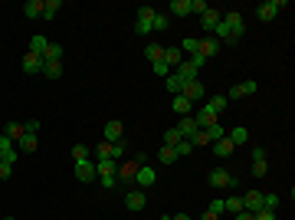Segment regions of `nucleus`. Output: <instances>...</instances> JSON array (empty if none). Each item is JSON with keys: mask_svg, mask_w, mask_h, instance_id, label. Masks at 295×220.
<instances>
[{"mask_svg": "<svg viewBox=\"0 0 295 220\" xmlns=\"http://www.w3.org/2000/svg\"><path fill=\"white\" fill-rule=\"evenodd\" d=\"M236 184H240V177H233L227 168H213V171H210V188H216V191H236Z\"/></svg>", "mask_w": 295, "mask_h": 220, "instance_id": "1", "label": "nucleus"}, {"mask_svg": "<svg viewBox=\"0 0 295 220\" xmlns=\"http://www.w3.org/2000/svg\"><path fill=\"white\" fill-rule=\"evenodd\" d=\"M285 7H289L285 0H266V4L256 7V17H259V20H276V13L285 10Z\"/></svg>", "mask_w": 295, "mask_h": 220, "instance_id": "2", "label": "nucleus"}, {"mask_svg": "<svg viewBox=\"0 0 295 220\" xmlns=\"http://www.w3.org/2000/svg\"><path fill=\"white\" fill-rule=\"evenodd\" d=\"M95 161H76V181L79 184H89V181H95Z\"/></svg>", "mask_w": 295, "mask_h": 220, "instance_id": "3", "label": "nucleus"}, {"mask_svg": "<svg viewBox=\"0 0 295 220\" xmlns=\"http://www.w3.org/2000/svg\"><path fill=\"white\" fill-rule=\"evenodd\" d=\"M180 95H184V99H191V102H197V99H203V95H207V86H203L200 79H191V82H184Z\"/></svg>", "mask_w": 295, "mask_h": 220, "instance_id": "4", "label": "nucleus"}, {"mask_svg": "<svg viewBox=\"0 0 295 220\" xmlns=\"http://www.w3.org/2000/svg\"><path fill=\"white\" fill-rule=\"evenodd\" d=\"M144 204H148V194L141 188H135V191L125 194V207H128V210H144Z\"/></svg>", "mask_w": 295, "mask_h": 220, "instance_id": "5", "label": "nucleus"}, {"mask_svg": "<svg viewBox=\"0 0 295 220\" xmlns=\"http://www.w3.org/2000/svg\"><path fill=\"white\" fill-rule=\"evenodd\" d=\"M256 89H259L256 82H252V79H246V82H240V86H233V89L227 92V102H236V99H243V95H252Z\"/></svg>", "mask_w": 295, "mask_h": 220, "instance_id": "6", "label": "nucleus"}, {"mask_svg": "<svg viewBox=\"0 0 295 220\" xmlns=\"http://www.w3.org/2000/svg\"><path fill=\"white\" fill-rule=\"evenodd\" d=\"M154 181H158V171H154V168H148V164H144V168H138V174H135V184H138L141 191L154 188Z\"/></svg>", "mask_w": 295, "mask_h": 220, "instance_id": "7", "label": "nucleus"}, {"mask_svg": "<svg viewBox=\"0 0 295 220\" xmlns=\"http://www.w3.org/2000/svg\"><path fill=\"white\" fill-rule=\"evenodd\" d=\"M223 20H227V26H230V33H233V36H236V40H240V36H243V33H246V23H243V17H240V13H236V10H230V13H223Z\"/></svg>", "mask_w": 295, "mask_h": 220, "instance_id": "8", "label": "nucleus"}, {"mask_svg": "<svg viewBox=\"0 0 295 220\" xmlns=\"http://www.w3.org/2000/svg\"><path fill=\"white\" fill-rule=\"evenodd\" d=\"M243 210H246V214L263 210V194H259V191H246V194H243Z\"/></svg>", "mask_w": 295, "mask_h": 220, "instance_id": "9", "label": "nucleus"}, {"mask_svg": "<svg viewBox=\"0 0 295 220\" xmlns=\"http://www.w3.org/2000/svg\"><path fill=\"white\" fill-rule=\"evenodd\" d=\"M135 174H138V164H135V161H125V164H118V171H115L118 184H131V181H135Z\"/></svg>", "mask_w": 295, "mask_h": 220, "instance_id": "10", "label": "nucleus"}, {"mask_svg": "<svg viewBox=\"0 0 295 220\" xmlns=\"http://www.w3.org/2000/svg\"><path fill=\"white\" fill-rule=\"evenodd\" d=\"M40 148V138L33 132H23V138L17 141V151H23V155H33V151Z\"/></svg>", "mask_w": 295, "mask_h": 220, "instance_id": "11", "label": "nucleus"}, {"mask_svg": "<svg viewBox=\"0 0 295 220\" xmlns=\"http://www.w3.org/2000/svg\"><path fill=\"white\" fill-rule=\"evenodd\" d=\"M194 122H197V128H207V125H213V122H216V112L207 105V102H203V108L194 115Z\"/></svg>", "mask_w": 295, "mask_h": 220, "instance_id": "12", "label": "nucleus"}, {"mask_svg": "<svg viewBox=\"0 0 295 220\" xmlns=\"http://www.w3.org/2000/svg\"><path fill=\"white\" fill-rule=\"evenodd\" d=\"M180 132V138H194L197 132H200V128H197V122H194V115H184V119H180V125H174Z\"/></svg>", "mask_w": 295, "mask_h": 220, "instance_id": "13", "label": "nucleus"}, {"mask_svg": "<svg viewBox=\"0 0 295 220\" xmlns=\"http://www.w3.org/2000/svg\"><path fill=\"white\" fill-rule=\"evenodd\" d=\"M23 72H26V76L43 72V56H36V53H26V56H23Z\"/></svg>", "mask_w": 295, "mask_h": 220, "instance_id": "14", "label": "nucleus"}, {"mask_svg": "<svg viewBox=\"0 0 295 220\" xmlns=\"http://www.w3.org/2000/svg\"><path fill=\"white\" fill-rule=\"evenodd\" d=\"M197 53H200V56H203V59H207V63H210V59H213L216 53H220V43H216V40H200V46H197Z\"/></svg>", "mask_w": 295, "mask_h": 220, "instance_id": "15", "label": "nucleus"}, {"mask_svg": "<svg viewBox=\"0 0 295 220\" xmlns=\"http://www.w3.org/2000/svg\"><path fill=\"white\" fill-rule=\"evenodd\" d=\"M220 17H223V13L210 7V10H207V13H203V17H200V26H203V30H207V33H213V30H216V23H220Z\"/></svg>", "mask_w": 295, "mask_h": 220, "instance_id": "16", "label": "nucleus"}, {"mask_svg": "<svg viewBox=\"0 0 295 220\" xmlns=\"http://www.w3.org/2000/svg\"><path fill=\"white\" fill-rule=\"evenodd\" d=\"M167 13H171V17H187V13H191V0H171V4H167Z\"/></svg>", "mask_w": 295, "mask_h": 220, "instance_id": "17", "label": "nucleus"}, {"mask_svg": "<svg viewBox=\"0 0 295 220\" xmlns=\"http://www.w3.org/2000/svg\"><path fill=\"white\" fill-rule=\"evenodd\" d=\"M164 63L174 66V69L184 63V53H180V46H167V50H164Z\"/></svg>", "mask_w": 295, "mask_h": 220, "instance_id": "18", "label": "nucleus"}, {"mask_svg": "<svg viewBox=\"0 0 295 220\" xmlns=\"http://www.w3.org/2000/svg\"><path fill=\"white\" fill-rule=\"evenodd\" d=\"M197 72H200V69H194V66L187 63V59H184V63L177 66V69H174V76H177L180 82H191V79H197Z\"/></svg>", "mask_w": 295, "mask_h": 220, "instance_id": "19", "label": "nucleus"}, {"mask_svg": "<svg viewBox=\"0 0 295 220\" xmlns=\"http://www.w3.org/2000/svg\"><path fill=\"white\" fill-rule=\"evenodd\" d=\"M227 138L233 141V148H236V145H243V141H249V128L236 125V128H230V132H227Z\"/></svg>", "mask_w": 295, "mask_h": 220, "instance_id": "20", "label": "nucleus"}, {"mask_svg": "<svg viewBox=\"0 0 295 220\" xmlns=\"http://www.w3.org/2000/svg\"><path fill=\"white\" fill-rule=\"evenodd\" d=\"M118 171V161H112V158H102V161H95V174L105 177V174H115Z\"/></svg>", "mask_w": 295, "mask_h": 220, "instance_id": "21", "label": "nucleus"}, {"mask_svg": "<svg viewBox=\"0 0 295 220\" xmlns=\"http://www.w3.org/2000/svg\"><path fill=\"white\" fill-rule=\"evenodd\" d=\"M105 141H122V122H105Z\"/></svg>", "mask_w": 295, "mask_h": 220, "instance_id": "22", "label": "nucleus"}, {"mask_svg": "<svg viewBox=\"0 0 295 220\" xmlns=\"http://www.w3.org/2000/svg\"><path fill=\"white\" fill-rule=\"evenodd\" d=\"M23 13H26V20H36V17H43V0H26Z\"/></svg>", "mask_w": 295, "mask_h": 220, "instance_id": "23", "label": "nucleus"}, {"mask_svg": "<svg viewBox=\"0 0 295 220\" xmlns=\"http://www.w3.org/2000/svg\"><path fill=\"white\" fill-rule=\"evenodd\" d=\"M46 46H49L46 36H30V46H26V53H36V56H43Z\"/></svg>", "mask_w": 295, "mask_h": 220, "instance_id": "24", "label": "nucleus"}, {"mask_svg": "<svg viewBox=\"0 0 295 220\" xmlns=\"http://www.w3.org/2000/svg\"><path fill=\"white\" fill-rule=\"evenodd\" d=\"M213 155H216V158H230V155H233V141H230V138L213 141Z\"/></svg>", "mask_w": 295, "mask_h": 220, "instance_id": "25", "label": "nucleus"}, {"mask_svg": "<svg viewBox=\"0 0 295 220\" xmlns=\"http://www.w3.org/2000/svg\"><path fill=\"white\" fill-rule=\"evenodd\" d=\"M4 135L7 138L13 141V145H17L20 138H23V125H20V122H7V128H4Z\"/></svg>", "mask_w": 295, "mask_h": 220, "instance_id": "26", "label": "nucleus"}, {"mask_svg": "<svg viewBox=\"0 0 295 220\" xmlns=\"http://www.w3.org/2000/svg\"><path fill=\"white\" fill-rule=\"evenodd\" d=\"M203 132H207L210 145H213V141H220V138H227V128H223L220 122H213V125H207V128H203Z\"/></svg>", "mask_w": 295, "mask_h": 220, "instance_id": "27", "label": "nucleus"}, {"mask_svg": "<svg viewBox=\"0 0 295 220\" xmlns=\"http://www.w3.org/2000/svg\"><path fill=\"white\" fill-rule=\"evenodd\" d=\"M174 112H177V115H191L194 112V102L184 99V95H174Z\"/></svg>", "mask_w": 295, "mask_h": 220, "instance_id": "28", "label": "nucleus"}, {"mask_svg": "<svg viewBox=\"0 0 295 220\" xmlns=\"http://www.w3.org/2000/svg\"><path fill=\"white\" fill-rule=\"evenodd\" d=\"M144 56L151 59V66H154V63H161V59H164V46H158V43H148V46H144Z\"/></svg>", "mask_w": 295, "mask_h": 220, "instance_id": "29", "label": "nucleus"}, {"mask_svg": "<svg viewBox=\"0 0 295 220\" xmlns=\"http://www.w3.org/2000/svg\"><path fill=\"white\" fill-rule=\"evenodd\" d=\"M59 59H62V46L59 43H49L46 53H43V63H59Z\"/></svg>", "mask_w": 295, "mask_h": 220, "instance_id": "30", "label": "nucleus"}, {"mask_svg": "<svg viewBox=\"0 0 295 220\" xmlns=\"http://www.w3.org/2000/svg\"><path fill=\"white\" fill-rule=\"evenodd\" d=\"M62 10V0H43V20H53Z\"/></svg>", "mask_w": 295, "mask_h": 220, "instance_id": "31", "label": "nucleus"}, {"mask_svg": "<svg viewBox=\"0 0 295 220\" xmlns=\"http://www.w3.org/2000/svg\"><path fill=\"white\" fill-rule=\"evenodd\" d=\"M207 105L213 108L216 115H220V112H227V105H230V102H227V95H210V99H207Z\"/></svg>", "mask_w": 295, "mask_h": 220, "instance_id": "32", "label": "nucleus"}, {"mask_svg": "<svg viewBox=\"0 0 295 220\" xmlns=\"http://www.w3.org/2000/svg\"><path fill=\"white\" fill-rule=\"evenodd\" d=\"M223 210H227V214H240L243 210V197H227V201H223Z\"/></svg>", "mask_w": 295, "mask_h": 220, "instance_id": "33", "label": "nucleus"}, {"mask_svg": "<svg viewBox=\"0 0 295 220\" xmlns=\"http://www.w3.org/2000/svg\"><path fill=\"white\" fill-rule=\"evenodd\" d=\"M43 76H46V79H59V76H62V63H43Z\"/></svg>", "mask_w": 295, "mask_h": 220, "instance_id": "34", "label": "nucleus"}, {"mask_svg": "<svg viewBox=\"0 0 295 220\" xmlns=\"http://www.w3.org/2000/svg\"><path fill=\"white\" fill-rule=\"evenodd\" d=\"M164 86H167V92H174V95H180V89H184V82H180V79H177V76H174V72H171V76H167V79H164Z\"/></svg>", "mask_w": 295, "mask_h": 220, "instance_id": "35", "label": "nucleus"}, {"mask_svg": "<svg viewBox=\"0 0 295 220\" xmlns=\"http://www.w3.org/2000/svg\"><path fill=\"white\" fill-rule=\"evenodd\" d=\"M154 33H164L167 30V26H171V17H167V13H158V17H154Z\"/></svg>", "mask_w": 295, "mask_h": 220, "instance_id": "36", "label": "nucleus"}, {"mask_svg": "<svg viewBox=\"0 0 295 220\" xmlns=\"http://www.w3.org/2000/svg\"><path fill=\"white\" fill-rule=\"evenodd\" d=\"M125 151H128V145H125V141H112V161H118V164H122Z\"/></svg>", "mask_w": 295, "mask_h": 220, "instance_id": "37", "label": "nucleus"}, {"mask_svg": "<svg viewBox=\"0 0 295 220\" xmlns=\"http://www.w3.org/2000/svg\"><path fill=\"white\" fill-rule=\"evenodd\" d=\"M191 151H194V145H191V141H187V138H180L177 145H174V155H177V158H187V155H191Z\"/></svg>", "mask_w": 295, "mask_h": 220, "instance_id": "38", "label": "nucleus"}, {"mask_svg": "<svg viewBox=\"0 0 295 220\" xmlns=\"http://www.w3.org/2000/svg\"><path fill=\"white\" fill-rule=\"evenodd\" d=\"M154 17H158V10H154V7H138V17H135V20H144V23H151Z\"/></svg>", "mask_w": 295, "mask_h": 220, "instance_id": "39", "label": "nucleus"}, {"mask_svg": "<svg viewBox=\"0 0 295 220\" xmlns=\"http://www.w3.org/2000/svg\"><path fill=\"white\" fill-rule=\"evenodd\" d=\"M89 155H92V151L86 145H72V161H89Z\"/></svg>", "mask_w": 295, "mask_h": 220, "instance_id": "40", "label": "nucleus"}, {"mask_svg": "<svg viewBox=\"0 0 295 220\" xmlns=\"http://www.w3.org/2000/svg\"><path fill=\"white\" fill-rule=\"evenodd\" d=\"M158 161H161V164H174V161H177L174 148H167V145H164V148H161V155H158Z\"/></svg>", "mask_w": 295, "mask_h": 220, "instance_id": "41", "label": "nucleus"}, {"mask_svg": "<svg viewBox=\"0 0 295 220\" xmlns=\"http://www.w3.org/2000/svg\"><path fill=\"white\" fill-rule=\"evenodd\" d=\"M95 158L102 161V158H112V141H98L95 145Z\"/></svg>", "mask_w": 295, "mask_h": 220, "instance_id": "42", "label": "nucleus"}, {"mask_svg": "<svg viewBox=\"0 0 295 220\" xmlns=\"http://www.w3.org/2000/svg\"><path fill=\"white\" fill-rule=\"evenodd\" d=\"M177 141H180V132H177V128H167V132H164V145H167V148H174Z\"/></svg>", "mask_w": 295, "mask_h": 220, "instance_id": "43", "label": "nucleus"}, {"mask_svg": "<svg viewBox=\"0 0 295 220\" xmlns=\"http://www.w3.org/2000/svg\"><path fill=\"white\" fill-rule=\"evenodd\" d=\"M13 174V161H7V158H0V181H7V177Z\"/></svg>", "mask_w": 295, "mask_h": 220, "instance_id": "44", "label": "nucleus"}, {"mask_svg": "<svg viewBox=\"0 0 295 220\" xmlns=\"http://www.w3.org/2000/svg\"><path fill=\"white\" fill-rule=\"evenodd\" d=\"M151 69H154V76H161V79H167V76H171V66H167L164 59H161V63H154Z\"/></svg>", "mask_w": 295, "mask_h": 220, "instance_id": "45", "label": "nucleus"}, {"mask_svg": "<svg viewBox=\"0 0 295 220\" xmlns=\"http://www.w3.org/2000/svg\"><path fill=\"white\" fill-rule=\"evenodd\" d=\"M207 10H210V4H207V0H191V13H200V17H203Z\"/></svg>", "mask_w": 295, "mask_h": 220, "instance_id": "46", "label": "nucleus"}, {"mask_svg": "<svg viewBox=\"0 0 295 220\" xmlns=\"http://www.w3.org/2000/svg\"><path fill=\"white\" fill-rule=\"evenodd\" d=\"M197 46H200V40L187 36V40H184V46H180V53H191V56H194V53H197Z\"/></svg>", "mask_w": 295, "mask_h": 220, "instance_id": "47", "label": "nucleus"}, {"mask_svg": "<svg viewBox=\"0 0 295 220\" xmlns=\"http://www.w3.org/2000/svg\"><path fill=\"white\" fill-rule=\"evenodd\" d=\"M263 207L266 210H276L279 207V194H263Z\"/></svg>", "mask_w": 295, "mask_h": 220, "instance_id": "48", "label": "nucleus"}, {"mask_svg": "<svg viewBox=\"0 0 295 220\" xmlns=\"http://www.w3.org/2000/svg\"><path fill=\"white\" fill-rule=\"evenodd\" d=\"M210 214H227V210H223V197H213V201H210Z\"/></svg>", "mask_w": 295, "mask_h": 220, "instance_id": "49", "label": "nucleus"}, {"mask_svg": "<svg viewBox=\"0 0 295 220\" xmlns=\"http://www.w3.org/2000/svg\"><path fill=\"white\" fill-rule=\"evenodd\" d=\"M252 220H279V217H276V210H266L263 207V210H256V214H252Z\"/></svg>", "mask_w": 295, "mask_h": 220, "instance_id": "50", "label": "nucleus"}, {"mask_svg": "<svg viewBox=\"0 0 295 220\" xmlns=\"http://www.w3.org/2000/svg\"><path fill=\"white\" fill-rule=\"evenodd\" d=\"M266 171H269V164H266V161H252V177H263Z\"/></svg>", "mask_w": 295, "mask_h": 220, "instance_id": "51", "label": "nucleus"}, {"mask_svg": "<svg viewBox=\"0 0 295 220\" xmlns=\"http://www.w3.org/2000/svg\"><path fill=\"white\" fill-rule=\"evenodd\" d=\"M102 188H105V191L118 188V177H115V174H105V177H102Z\"/></svg>", "mask_w": 295, "mask_h": 220, "instance_id": "52", "label": "nucleus"}, {"mask_svg": "<svg viewBox=\"0 0 295 220\" xmlns=\"http://www.w3.org/2000/svg\"><path fill=\"white\" fill-rule=\"evenodd\" d=\"M7 151H13V141L7 135H0V155H7Z\"/></svg>", "mask_w": 295, "mask_h": 220, "instance_id": "53", "label": "nucleus"}, {"mask_svg": "<svg viewBox=\"0 0 295 220\" xmlns=\"http://www.w3.org/2000/svg\"><path fill=\"white\" fill-rule=\"evenodd\" d=\"M252 161H266V148H263V145L252 148Z\"/></svg>", "mask_w": 295, "mask_h": 220, "instance_id": "54", "label": "nucleus"}, {"mask_svg": "<svg viewBox=\"0 0 295 220\" xmlns=\"http://www.w3.org/2000/svg\"><path fill=\"white\" fill-rule=\"evenodd\" d=\"M23 132H33V135H36V132H40V122H36V119H30V122L23 125Z\"/></svg>", "mask_w": 295, "mask_h": 220, "instance_id": "55", "label": "nucleus"}, {"mask_svg": "<svg viewBox=\"0 0 295 220\" xmlns=\"http://www.w3.org/2000/svg\"><path fill=\"white\" fill-rule=\"evenodd\" d=\"M171 220H194V217H191V214H174Z\"/></svg>", "mask_w": 295, "mask_h": 220, "instance_id": "56", "label": "nucleus"}, {"mask_svg": "<svg viewBox=\"0 0 295 220\" xmlns=\"http://www.w3.org/2000/svg\"><path fill=\"white\" fill-rule=\"evenodd\" d=\"M236 220H252V214H246V210H240V214H236Z\"/></svg>", "mask_w": 295, "mask_h": 220, "instance_id": "57", "label": "nucleus"}, {"mask_svg": "<svg viewBox=\"0 0 295 220\" xmlns=\"http://www.w3.org/2000/svg\"><path fill=\"white\" fill-rule=\"evenodd\" d=\"M200 220H220V217H216V214H210V210H207V214H203Z\"/></svg>", "mask_w": 295, "mask_h": 220, "instance_id": "58", "label": "nucleus"}, {"mask_svg": "<svg viewBox=\"0 0 295 220\" xmlns=\"http://www.w3.org/2000/svg\"><path fill=\"white\" fill-rule=\"evenodd\" d=\"M161 220H171V217H161Z\"/></svg>", "mask_w": 295, "mask_h": 220, "instance_id": "59", "label": "nucleus"}, {"mask_svg": "<svg viewBox=\"0 0 295 220\" xmlns=\"http://www.w3.org/2000/svg\"><path fill=\"white\" fill-rule=\"evenodd\" d=\"M7 220H13V217H7Z\"/></svg>", "mask_w": 295, "mask_h": 220, "instance_id": "60", "label": "nucleus"}]
</instances>
